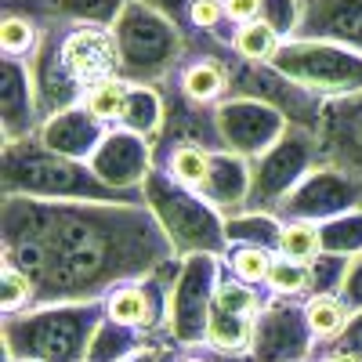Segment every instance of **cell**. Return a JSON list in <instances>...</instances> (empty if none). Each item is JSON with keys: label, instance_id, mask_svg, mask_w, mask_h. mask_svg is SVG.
I'll return each instance as SVG.
<instances>
[{"label": "cell", "instance_id": "6da1fadb", "mask_svg": "<svg viewBox=\"0 0 362 362\" xmlns=\"http://www.w3.org/2000/svg\"><path fill=\"white\" fill-rule=\"evenodd\" d=\"M4 261L25 272L37 308L90 305L174 261V243L145 203H73L4 196Z\"/></svg>", "mask_w": 362, "mask_h": 362}, {"label": "cell", "instance_id": "7a4b0ae2", "mask_svg": "<svg viewBox=\"0 0 362 362\" xmlns=\"http://www.w3.org/2000/svg\"><path fill=\"white\" fill-rule=\"evenodd\" d=\"M25 66L37 87L40 112L51 119L66 109H76L90 87L119 76V51L112 29L47 18L44 40Z\"/></svg>", "mask_w": 362, "mask_h": 362}, {"label": "cell", "instance_id": "3957f363", "mask_svg": "<svg viewBox=\"0 0 362 362\" xmlns=\"http://www.w3.org/2000/svg\"><path fill=\"white\" fill-rule=\"evenodd\" d=\"M4 196L73 199V203H145V192L112 189L83 160H69L33 134L4 145Z\"/></svg>", "mask_w": 362, "mask_h": 362}, {"label": "cell", "instance_id": "277c9868", "mask_svg": "<svg viewBox=\"0 0 362 362\" xmlns=\"http://www.w3.org/2000/svg\"><path fill=\"white\" fill-rule=\"evenodd\" d=\"M102 322L105 300L33 308L4 322V351L11 362H87Z\"/></svg>", "mask_w": 362, "mask_h": 362}, {"label": "cell", "instance_id": "5b68a950", "mask_svg": "<svg viewBox=\"0 0 362 362\" xmlns=\"http://www.w3.org/2000/svg\"><path fill=\"white\" fill-rule=\"evenodd\" d=\"M112 37L119 51V76L141 87H167L189 51L185 29L141 0H131L127 11L116 18Z\"/></svg>", "mask_w": 362, "mask_h": 362}, {"label": "cell", "instance_id": "8992f818", "mask_svg": "<svg viewBox=\"0 0 362 362\" xmlns=\"http://www.w3.org/2000/svg\"><path fill=\"white\" fill-rule=\"evenodd\" d=\"M141 192H145V206L153 210L156 221L163 225L177 257H196V254L225 257L228 254L225 218L210 203H203L196 192L177 185L174 177H167L156 167L145 174Z\"/></svg>", "mask_w": 362, "mask_h": 362}, {"label": "cell", "instance_id": "52a82bcc", "mask_svg": "<svg viewBox=\"0 0 362 362\" xmlns=\"http://www.w3.org/2000/svg\"><path fill=\"white\" fill-rule=\"evenodd\" d=\"M272 69L319 98H344L362 90V54L329 40H283L279 54L272 58Z\"/></svg>", "mask_w": 362, "mask_h": 362}, {"label": "cell", "instance_id": "ba28073f", "mask_svg": "<svg viewBox=\"0 0 362 362\" xmlns=\"http://www.w3.org/2000/svg\"><path fill=\"white\" fill-rule=\"evenodd\" d=\"M319 167L312 131L290 127L261 160H250V196L243 214H276L279 203Z\"/></svg>", "mask_w": 362, "mask_h": 362}, {"label": "cell", "instance_id": "9c48e42d", "mask_svg": "<svg viewBox=\"0 0 362 362\" xmlns=\"http://www.w3.org/2000/svg\"><path fill=\"white\" fill-rule=\"evenodd\" d=\"M225 276V257H181V272L167 297V337L177 348H199L206 341V319L214 290Z\"/></svg>", "mask_w": 362, "mask_h": 362}, {"label": "cell", "instance_id": "30bf717a", "mask_svg": "<svg viewBox=\"0 0 362 362\" xmlns=\"http://www.w3.org/2000/svg\"><path fill=\"white\" fill-rule=\"evenodd\" d=\"M315 337L305 319V305L297 297H268L254 329V362H308Z\"/></svg>", "mask_w": 362, "mask_h": 362}, {"label": "cell", "instance_id": "8fae6325", "mask_svg": "<svg viewBox=\"0 0 362 362\" xmlns=\"http://www.w3.org/2000/svg\"><path fill=\"white\" fill-rule=\"evenodd\" d=\"M351 210H362V185L351 181L341 170L329 167H315L300 185L279 203L276 218L279 221H334L341 214H351Z\"/></svg>", "mask_w": 362, "mask_h": 362}, {"label": "cell", "instance_id": "7c38bea8", "mask_svg": "<svg viewBox=\"0 0 362 362\" xmlns=\"http://www.w3.org/2000/svg\"><path fill=\"white\" fill-rule=\"evenodd\" d=\"M218 119V134H221V148L247 160H261L272 145H276L290 124L279 109H272L264 102L254 98H228L214 109Z\"/></svg>", "mask_w": 362, "mask_h": 362}, {"label": "cell", "instance_id": "4fadbf2b", "mask_svg": "<svg viewBox=\"0 0 362 362\" xmlns=\"http://www.w3.org/2000/svg\"><path fill=\"white\" fill-rule=\"evenodd\" d=\"M319 167L341 170L362 185V90L344 98H326L319 127Z\"/></svg>", "mask_w": 362, "mask_h": 362}, {"label": "cell", "instance_id": "5bb4252c", "mask_svg": "<svg viewBox=\"0 0 362 362\" xmlns=\"http://www.w3.org/2000/svg\"><path fill=\"white\" fill-rule=\"evenodd\" d=\"M0 127H4V145L25 141L44 127V112L29 66L18 58L0 62Z\"/></svg>", "mask_w": 362, "mask_h": 362}, {"label": "cell", "instance_id": "9a60e30c", "mask_svg": "<svg viewBox=\"0 0 362 362\" xmlns=\"http://www.w3.org/2000/svg\"><path fill=\"white\" fill-rule=\"evenodd\" d=\"M87 163L105 185L138 192L145 174L153 170V141L141 138V134H131L124 127H112L105 134V141L98 145V153L90 156Z\"/></svg>", "mask_w": 362, "mask_h": 362}, {"label": "cell", "instance_id": "2e32d148", "mask_svg": "<svg viewBox=\"0 0 362 362\" xmlns=\"http://www.w3.org/2000/svg\"><path fill=\"white\" fill-rule=\"evenodd\" d=\"M297 37L329 40L362 54V0H305Z\"/></svg>", "mask_w": 362, "mask_h": 362}, {"label": "cell", "instance_id": "e0dca14e", "mask_svg": "<svg viewBox=\"0 0 362 362\" xmlns=\"http://www.w3.org/2000/svg\"><path fill=\"white\" fill-rule=\"evenodd\" d=\"M109 131L112 127L98 124L83 105H76V109H66V112L44 119V127L37 131V138L51 148V153H62L69 160H83L87 163L90 156L98 153V145L105 141Z\"/></svg>", "mask_w": 362, "mask_h": 362}, {"label": "cell", "instance_id": "ac0fdd59", "mask_svg": "<svg viewBox=\"0 0 362 362\" xmlns=\"http://www.w3.org/2000/svg\"><path fill=\"white\" fill-rule=\"evenodd\" d=\"M44 22H47V15L4 8V18H0V51H4V58L29 62L44 40Z\"/></svg>", "mask_w": 362, "mask_h": 362}, {"label": "cell", "instance_id": "d6986e66", "mask_svg": "<svg viewBox=\"0 0 362 362\" xmlns=\"http://www.w3.org/2000/svg\"><path fill=\"white\" fill-rule=\"evenodd\" d=\"M163 90L160 87H141V83H131V95H127V105H124V116H119L116 127H124L131 134H141L156 145L160 131H163Z\"/></svg>", "mask_w": 362, "mask_h": 362}, {"label": "cell", "instance_id": "ffe728a7", "mask_svg": "<svg viewBox=\"0 0 362 362\" xmlns=\"http://www.w3.org/2000/svg\"><path fill=\"white\" fill-rule=\"evenodd\" d=\"M305 319L315 337V348H329L344 337V329L351 322V308L341 300V293H319L305 300Z\"/></svg>", "mask_w": 362, "mask_h": 362}, {"label": "cell", "instance_id": "44dd1931", "mask_svg": "<svg viewBox=\"0 0 362 362\" xmlns=\"http://www.w3.org/2000/svg\"><path fill=\"white\" fill-rule=\"evenodd\" d=\"M232 54L247 66H272V58L279 54L283 37L272 29L268 22H250V25H239L232 29V40H228Z\"/></svg>", "mask_w": 362, "mask_h": 362}, {"label": "cell", "instance_id": "7402d4cb", "mask_svg": "<svg viewBox=\"0 0 362 362\" xmlns=\"http://www.w3.org/2000/svg\"><path fill=\"white\" fill-rule=\"evenodd\" d=\"M127 4H131V0H47V15L62 18V22L112 29L116 18L127 11Z\"/></svg>", "mask_w": 362, "mask_h": 362}, {"label": "cell", "instance_id": "603a6c76", "mask_svg": "<svg viewBox=\"0 0 362 362\" xmlns=\"http://www.w3.org/2000/svg\"><path fill=\"white\" fill-rule=\"evenodd\" d=\"M283 221L276 214H235L225 221V239L228 247H264L279 243Z\"/></svg>", "mask_w": 362, "mask_h": 362}, {"label": "cell", "instance_id": "cb8c5ba5", "mask_svg": "<svg viewBox=\"0 0 362 362\" xmlns=\"http://www.w3.org/2000/svg\"><path fill=\"white\" fill-rule=\"evenodd\" d=\"M127 95H131V83L124 76H112L98 87H90L87 95H83V109L98 119V124L105 127H116L119 124V116H124V105H127Z\"/></svg>", "mask_w": 362, "mask_h": 362}, {"label": "cell", "instance_id": "d4e9b609", "mask_svg": "<svg viewBox=\"0 0 362 362\" xmlns=\"http://www.w3.org/2000/svg\"><path fill=\"white\" fill-rule=\"evenodd\" d=\"M279 257L286 261H300V264H312L322 254V228L315 221H283L279 232V243H276Z\"/></svg>", "mask_w": 362, "mask_h": 362}, {"label": "cell", "instance_id": "484cf974", "mask_svg": "<svg viewBox=\"0 0 362 362\" xmlns=\"http://www.w3.org/2000/svg\"><path fill=\"white\" fill-rule=\"evenodd\" d=\"M319 228H322V254H341V257L362 254V210L322 221Z\"/></svg>", "mask_w": 362, "mask_h": 362}, {"label": "cell", "instance_id": "4316f807", "mask_svg": "<svg viewBox=\"0 0 362 362\" xmlns=\"http://www.w3.org/2000/svg\"><path fill=\"white\" fill-rule=\"evenodd\" d=\"M272 297H312V264H300V261H286V257H276L268 272V283Z\"/></svg>", "mask_w": 362, "mask_h": 362}, {"label": "cell", "instance_id": "83f0119b", "mask_svg": "<svg viewBox=\"0 0 362 362\" xmlns=\"http://www.w3.org/2000/svg\"><path fill=\"white\" fill-rule=\"evenodd\" d=\"M272 264H276V257H272L264 247H228V254H225V268L247 286L268 283Z\"/></svg>", "mask_w": 362, "mask_h": 362}, {"label": "cell", "instance_id": "f1b7e54d", "mask_svg": "<svg viewBox=\"0 0 362 362\" xmlns=\"http://www.w3.org/2000/svg\"><path fill=\"white\" fill-rule=\"evenodd\" d=\"M0 308H4L8 319L37 308V290H33V283H29V276L18 272L15 264H8V261H4V293H0Z\"/></svg>", "mask_w": 362, "mask_h": 362}, {"label": "cell", "instance_id": "f546056e", "mask_svg": "<svg viewBox=\"0 0 362 362\" xmlns=\"http://www.w3.org/2000/svg\"><path fill=\"white\" fill-rule=\"evenodd\" d=\"M221 25H228L225 0H192V8H189V33H203V37L225 40L221 37Z\"/></svg>", "mask_w": 362, "mask_h": 362}, {"label": "cell", "instance_id": "4dcf8cb0", "mask_svg": "<svg viewBox=\"0 0 362 362\" xmlns=\"http://www.w3.org/2000/svg\"><path fill=\"white\" fill-rule=\"evenodd\" d=\"M341 300L355 312H362V254H355L348 261V276H344V286H341Z\"/></svg>", "mask_w": 362, "mask_h": 362}, {"label": "cell", "instance_id": "1f68e13d", "mask_svg": "<svg viewBox=\"0 0 362 362\" xmlns=\"http://www.w3.org/2000/svg\"><path fill=\"white\" fill-rule=\"evenodd\" d=\"M261 11H264V0H225V18L228 25H250V22H261Z\"/></svg>", "mask_w": 362, "mask_h": 362}, {"label": "cell", "instance_id": "d6a6232c", "mask_svg": "<svg viewBox=\"0 0 362 362\" xmlns=\"http://www.w3.org/2000/svg\"><path fill=\"white\" fill-rule=\"evenodd\" d=\"M315 351H319V348H315ZM326 351H341V355H351L355 362H362V312L351 315V322H348V329H344V337H341L337 344H329Z\"/></svg>", "mask_w": 362, "mask_h": 362}, {"label": "cell", "instance_id": "836d02e7", "mask_svg": "<svg viewBox=\"0 0 362 362\" xmlns=\"http://www.w3.org/2000/svg\"><path fill=\"white\" fill-rule=\"evenodd\" d=\"M141 4H148L153 11H160V15L174 18V22L189 33V8H192V0H141Z\"/></svg>", "mask_w": 362, "mask_h": 362}, {"label": "cell", "instance_id": "e575fe53", "mask_svg": "<svg viewBox=\"0 0 362 362\" xmlns=\"http://www.w3.org/2000/svg\"><path fill=\"white\" fill-rule=\"evenodd\" d=\"M124 362H174V351H170V344H153V348H145L141 355L124 358Z\"/></svg>", "mask_w": 362, "mask_h": 362}, {"label": "cell", "instance_id": "d590c367", "mask_svg": "<svg viewBox=\"0 0 362 362\" xmlns=\"http://www.w3.org/2000/svg\"><path fill=\"white\" fill-rule=\"evenodd\" d=\"M174 362H214V355H210V348H206V351H199V348H181V355H177Z\"/></svg>", "mask_w": 362, "mask_h": 362}, {"label": "cell", "instance_id": "8d00e7d4", "mask_svg": "<svg viewBox=\"0 0 362 362\" xmlns=\"http://www.w3.org/2000/svg\"><path fill=\"white\" fill-rule=\"evenodd\" d=\"M319 362H355V358H351V355H341V351H322Z\"/></svg>", "mask_w": 362, "mask_h": 362}, {"label": "cell", "instance_id": "74e56055", "mask_svg": "<svg viewBox=\"0 0 362 362\" xmlns=\"http://www.w3.org/2000/svg\"><path fill=\"white\" fill-rule=\"evenodd\" d=\"M4 362H11V358H4ZM22 362H33V358H22Z\"/></svg>", "mask_w": 362, "mask_h": 362}]
</instances>
